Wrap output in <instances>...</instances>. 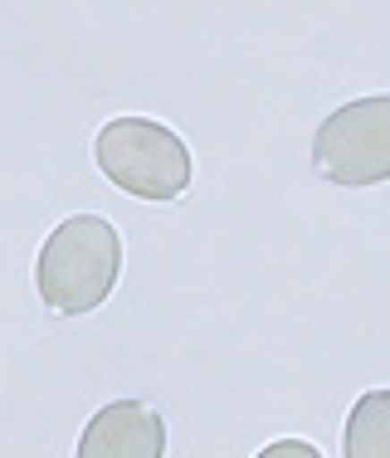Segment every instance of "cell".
Wrapping results in <instances>:
<instances>
[{
	"instance_id": "cell-2",
	"label": "cell",
	"mask_w": 390,
	"mask_h": 458,
	"mask_svg": "<svg viewBox=\"0 0 390 458\" xmlns=\"http://www.w3.org/2000/svg\"><path fill=\"white\" fill-rule=\"evenodd\" d=\"M93 161L132 200H181L195 181V157L181 132H171L166 123H151V117L103 123L93 137Z\"/></svg>"
},
{
	"instance_id": "cell-1",
	"label": "cell",
	"mask_w": 390,
	"mask_h": 458,
	"mask_svg": "<svg viewBox=\"0 0 390 458\" xmlns=\"http://www.w3.org/2000/svg\"><path fill=\"white\" fill-rule=\"evenodd\" d=\"M123 278V234L107 215H69L49 229L35 259L39 302L54 318H89Z\"/></svg>"
},
{
	"instance_id": "cell-5",
	"label": "cell",
	"mask_w": 390,
	"mask_h": 458,
	"mask_svg": "<svg viewBox=\"0 0 390 458\" xmlns=\"http://www.w3.org/2000/svg\"><path fill=\"white\" fill-rule=\"evenodd\" d=\"M342 458H390V390L356 395L342 429Z\"/></svg>"
},
{
	"instance_id": "cell-6",
	"label": "cell",
	"mask_w": 390,
	"mask_h": 458,
	"mask_svg": "<svg viewBox=\"0 0 390 458\" xmlns=\"http://www.w3.org/2000/svg\"><path fill=\"white\" fill-rule=\"evenodd\" d=\"M254 458H322V449L308 444V439H274V444H264Z\"/></svg>"
},
{
	"instance_id": "cell-4",
	"label": "cell",
	"mask_w": 390,
	"mask_h": 458,
	"mask_svg": "<svg viewBox=\"0 0 390 458\" xmlns=\"http://www.w3.org/2000/svg\"><path fill=\"white\" fill-rule=\"evenodd\" d=\"M73 458H166V420L147 400H107L83 424Z\"/></svg>"
},
{
	"instance_id": "cell-3",
	"label": "cell",
	"mask_w": 390,
	"mask_h": 458,
	"mask_svg": "<svg viewBox=\"0 0 390 458\" xmlns=\"http://www.w3.org/2000/svg\"><path fill=\"white\" fill-rule=\"evenodd\" d=\"M312 166L327 185H386L390 181V93L352 98L332 107L312 132Z\"/></svg>"
}]
</instances>
